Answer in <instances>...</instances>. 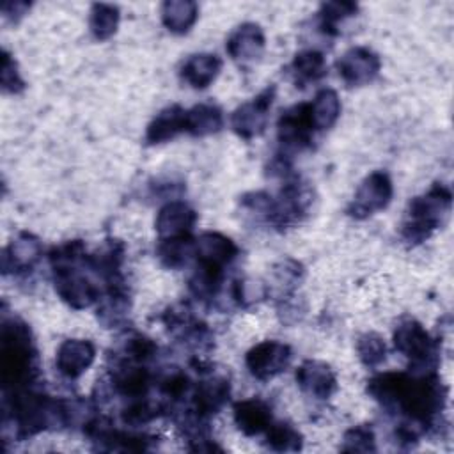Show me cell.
<instances>
[{
	"label": "cell",
	"mask_w": 454,
	"mask_h": 454,
	"mask_svg": "<svg viewBox=\"0 0 454 454\" xmlns=\"http://www.w3.org/2000/svg\"><path fill=\"white\" fill-rule=\"evenodd\" d=\"M367 392L388 411L406 417L404 424L419 433L438 422L445 403L447 388L434 372H383L374 376Z\"/></svg>",
	"instance_id": "cell-1"
},
{
	"label": "cell",
	"mask_w": 454,
	"mask_h": 454,
	"mask_svg": "<svg viewBox=\"0 0 454 454\" xmlns=\"http://www.w3.org/2000/svg\"><path fill=\"white\" fill-rule=\"evenodd\" d=\"M0 340V367L4 392L30 387L37 376V353L34 348L28 325L18 317L4 319Z\"/></svg>",
	"instance_id": "cell-2"
},
{
	"label": "cell",
	"mask_w": 454,
	"mask_h": 454,
	"mask_svg": "<svg viewBox=\"0 0 454 454\" xmlns=\"http://www.w3.org/2000/svg\"><path fill=\"white\" fill-rule=\"evenodd\" d=\"M452 204V193L447 184L434 183L426 193L411 199L401 225V236L408 245H419L429 239L445 222Z\"/></svg>",
	"instance_id": "cell-3"
},
{
	"label": "cell",
	"mask_w": 454,
	"mask_h": 454,
	"mask_svg": "<svg viewBox=\"0 0 454 454\" xmlns=\"http://www.w3.org/2000/svg\"><path fill=\"white\" fill-rule=\"evenodd\" d=\"M394 348L410 360L411 372H434L438 365V344L413 317L403 319L392 335Z\"/></svg>",
	"instance_id": "cell-4"
},
{
	"label": "cell",
	"mask_w": 454,
	"mask_h": 454,
	"mask_svg": "<svg viewBox=\"0 0 454 454\" xmlns=\"http://www.w3.org/2000/svg\"><path fill=\"white\" fill-rule=\"evenodd\" d=\"M238 252L239 248L231 238L220 232L206 231L193 241V257L197 261L195 270L216 278H223L225 268L238 257Z\"/></svg>",
	"instance_id": "cell-5"
},
{
	"label": "cell",
	"mask_w": 454,
	"mask_h": 454,
	"mask_svg": "<svg viewBox=\"0 0 454 454\" xmlns=\"http://www.w3.org/2000/svg\"><path fill=\"white\" fill-rule=\"evenodd\" d=\"M394 195L392 179L385 170L371 172L356 188L346 213L356 220H365L371 215L385 209Z\"/></svg>",
	"instance_id": "cell-6"
},
{
	"label": "cell",
	"mask_w": 454,
	"mask_h": 454,
	"mask_svg": "<svg viewBox=\"0 0 454 454\" xmlns=\"http://www.w3.org/2000/svg\"><path fill=\"white\" fill-rule=\"evenodd\" d=\"M275 94H277V89L273 85H268L255 98L239 105L232 112L231 126H232V131L239 138L252 140L264 133V129L268 126V115H270Z\"/></svg>",
	"instance_id": "cell-7"
},
{
	"label": "cell",
	"mask_w": 454,
	"mask_h": 454,
	"mask_svg": "<svg viewBox=\"0 0 454 454\" xmlns=\"http://www.w3.org/2000/svg\"><path fill=\"white\" fill-rule=\"evenodd\" d=\"M293 360L291 346L280 340H262L250 348L245 355L248 372L261 381L273 380L282 374Z\"/></svg>",
	"instance_id": "cell-8"
},
{
	"label": "cell",
	"mask_w": 454,
	"mask_h": 454,
	"mask_svg": "<svg viewBox=\"0 0 454 454\" xmlns=\"http://www.w3.org/2000/svg\"><path fill=\"white\" fill-rule=\"evenodd\" d=\"M314 128L309 119L307 103L293 105L284 110L277 122V138L282 147V156L300 153L312 142Z\"/></svg>",
	"instance_id": "cell-9"
},
{
	"label": "cell",
	"mask_w": 454,
	"mask_h": 454,
	"mask_svg": "<svg viewBox=\"0 0 454 454\" xmlns=\"http://www.w3.org/2000/svg\"><path fill=\"white\" fill-rule=\"evenodd\" d=\"M53 282H55L57 294L71 309L82 310L99 301L98 286L87 275H83L78 268L55 270Z\"/></svg>",
	"instance_id": "cell-10"
},
{
	"label": "cell",
	"mask_w": 454,
	"mask_h": 454,
	"mask_svg": "<svg viewBox=\"0 0 454 454\" xmlns=\"http://www.w3.org/2000/svg\"><path fill=\"white\" fill-rule=\"evenodd\" d=\"M380 69L381 59L367 46H353L337 60L339 76L349 87L371 83L378 76Z\"/></svg>",
	"instance_id": "cell-11"
},
{
	"label": "cell",
	"mask_w": 454,
	"mask_h": 454,
	"mask_svg": "<svg viewBox=\"0 0 454 454\" xmlns=\"http://www.w3.org/2000/svg\"><path fill=\"white\" fill-rule=\"evenodd\" d=\"M110 380L114 390L129 399L145 397L153 385V374L149 372L145 364H138L121 356H117L115 365L112 367Z\"/></svg>",
	"instance_id": "cell-12"
},
{
	"label": "cell",
	"mask_w": 454,
	"mask_h": 454,
	"mask_svg": "<svg viewBox=\"0 0 454 454\" xmlns=\"http://www.w3.org/2000/svg\"><path fill=\"white\" fill-rule=\"evenodd\" d=\"M197 223V213L192 206L183 200H168L163 204L156 215L154 229L160 239L186 238Z\"/></svg>",
	"instance_id": "cell-13"
},
{
	"label": "cell",
	"mask_w": 454,
	"mask_h": 454,
	"mask_svg": "<svg viewBox=\"0 0 454 454\" xmlns=\"http://www.w3.org/2000/svg\"><path fill=\"white\" fill-rule=\"evenodd\" d=\"M294 378L300 390L314 399H328L337 390V376L333 369L321 360H305L296 369Z\"/></svg>",
	"instance_id": "cell-14"
},
{
	"label": "cell",
	"mask_w": 454,
	"mask_h": 454,
	"mask_svg": "<svg viewBox=\"0 0 454 454\" xmlns=\"http://www.w3.org/2000/svg\"><path fill=\"white\" fill-rule=\"evenodd\" d=\"M96 348L87 339H67L64 340L55 356L59 372L67 380L80 378L94 362Z\"/></svg>",
	"instance_id": "cell-15"
},
{
	"label": "cell",
	"mask_w": 454,
	"mask_h": 454,
	"mask_svg": "<svg viewBox=\"0 0 454 454\" xmlns=\"http://www.w3.org/2000/svg\"><path fill=\"white\" fill-rule=\"evenodd\" d=\"M266 37L257 23L247 21L238 25L225 41V50L232 60L250 62L262 55Z\"/></svg>",
	"instance_id": "cell-16"
},
{
	"label": "cell",
	"mask_w": 454,
	"mask_h": 454,
	"mask_svg": "<svg viewBox=\"0 0 454 454\" xmlns=\"http://www.w3.org/2000/svg\"><path fill=\"white\" fill-rule=\"evenodd\" d=\"M231 397V383L223 376H207L192 392V408L204 419L218 413Z\"/></svg>",
	"instance_id": "cell-17"
},
{
	"label": "cell",
	"mask_w": 454,
	"mask_h": 454,
	"mask_svg": "<svg viewBox=\"0 0 454 454\" xmlns=\"http://www.w3.org/2000/svg\"><path fill=\"white\" fill-rule=\"evenodd\" d=\"M43 245L37 236L30 232H20L2 254L4 273H18L30 270L41 257Z\"/></svg>",
	"instance_id": "cell-18"
},
{
	"label": "cell",
	"mask_w": 454,
	"mask_h": 454,
	"mask_svg": "<svg viewBox=\"0 0 454 454\" xmlns=\"http://www.w3.org/2000/svg\"><path fill=\"white\" fill-rule=\"evenodd\" d=\"M232 417L236 427L245 436H257L261 433H266V429L273 422L271 406L261 397L238 401L232 408Z\"/></svg>",
	"instance_id": "cell-19"
},
{
	"label": "cell",
	"mask_w": 454,
	"mask_h": 454,
	"mask_svg": "<svg viewBox=\"0 0 454 454\" xmlns=\"http://www.w3.org/2000/svg\"><path fill=\"white\" fill-rule=\"evenodd\" d=\"M186 131V110L179 105H170L158 112L145 129V142L149 145L163 144Z\"/></svg>",
	"instance_id": "cell-20"
},
{
	"label": "cell",
	"mask_w": 454,
	"mask_h": 454,
	"mask_svg": "<svg viewBox=\"0 0 454 454\" xmlns=\"http://www.w3.org/2000/svg\"><path fill=\"white\" fill-rule=\"evenodd\" d=\"M222 71V60L215 53H195L181 67V78L193 89L209 87Z\"/></svg>",
	"instance_id": "cell-21"
},
{
	"label": "cell",
	"mask_w": 454,
	"mask_h": 454,
	"mask_svg": "<svg viewBox=\"0 0 454 454\" xmlns=\"http://www.w3.org/2000/svg\"><path fill=\"white\" fill-rule=\"evenodd\" d=\"M129 309H131V301L126 289L121 284H115L108 287L103 298H99L96 316L105 328H115L128 319Z\"/></svg>",
	"instance_id": "cell-22"
},
{
	"label": "cell",
	"mask_w": 454,
	"mask_h": 454,
	"mask_svg": "<svg viewBox=\"0 0 454 454\" xmlns=\"http://www.w3.org/2000/svg\"><path fill=\"white\" fill-rule=\"evenodd\" d=\"M309 119L314 131L332 128L340 115V99L333 89H321L310 103H307Z\"/></svg>",
	"instance_id": "cell-23"
},
{
	"label": "cell",
	"mask_w": 454,
	"mask_h": 454,
	"mask_svg": "<svg viewBox=\"0 0 454 454\" xmlns=\"http://www.w3.org/2000/svg\"><path fill=\"white\" fill-rule=\"evenodd\" d=\"M223 128V112L211 103H199L186 110V131L192 137H207Z\"/></svg>",
	"instance_id": "cell-24"
},
{
	"label": "cell",
	"mask_w": 454,
	"mask_h": 454,
	"mask_svg": "<svg viewBox=\"0 0 454 454\" xmlns=\"http://www.w3.org/2000/svg\"><path fill=\"white\" fill-rule=\"evenodd\" d=\"M199 7L190 0H168L161 5V23L172 34H186L197 21Z\"/></svg>",
	"instance_id": "cell-25"
},
{
	"label": "cell",
	"mask_w": 454,
	"mask_h": 454,
	"mask_svg": "<svg viewBox=\"0 0 454 454\" xmlns=\"http://www.w3.org/2000/svg\"><path fill=\"white\" fill-rule=\"evenodd\" d=\"M303 278V266L294 259H282L277 262L271 270L270 284H266L268 293H277L278 298L287 300L294 293V289L300 286Z\"/></svg>",
	"instance_id": "cell-26"
},
{
	"label": "cell",
	"mask_w": 454,
	"mask_h": 454,
	"mask_svg": "<svg viewBox=\"0 0 454 454\" xmlns=\"http://www.w3.org/2000/svg\"><path fill=\"white\" fill-rule=\"evenodd\" d=\"M291 73L294 76V83L300 87L321 80L326 74L325 55L312 48L298 51L291 62Z\"/></svg>",
	"instance_id": "cell-27"
},
{
	"label": "cell",
	"mask_w": 454,
	"mask_h": 454,
	"mask_svg": "<svg viewBox=\"0 0 454 454\" xmlns=\"http://www.w3.org/2000/svg\"><path fill=\"white\" fill-rule=\"evenodd\" d=\"M193 241L195 239L192 236L160 239L156 247V255L163 266L170 270H179L193 255Z\"/></svg>",
	"instance_id": "cell-28"
},
{
	"label": "cell",
	"mask_w": 454,
	"mask_h": 454,
	"mask_svg": "<svg viewBox=\"0 0 454 454\" xmlns=\"http://www.w3.org/2000/svg\"><path fill=\"white\" fill-rule=\"evenodd\" d=\"M119 7L112 4H92L89 12V28L98 41L110 39L119 27Z\"/></svg>",
	"instance_id": "cell-29"
},
{
	"label": "cell",
	"mask_w": 454,
	"mask_h": 454,
	"mask_svg": "<svg viewBox=\"0 0 454 454\" xmlns=\"http://www.w3.org/2000/svg\"><path fill=\"white\" fill-rule=\"evenodd\" d=\"M266 443L277 452H296L303 445L301 433L289 422H271L266 429Z\"/></svg>",
	"instance_id": "cell-30"
},
{
	"label": "cell",
	"mask_w": 454,
	"mask_h": 454,
	"mask_svg": "<svg viewBox=\"0 0 454 454\" xmlns=\"http://www.w3.org/2000/svg\"><path fill=\"white\" fill-rule=\"evenodd\" d=\"M163 411H165L163 403L156 404V403H153L145 397H138V399H131V403L122 408L121 420H122L124 426L140 427V426H145V424L153 422Z\"/></svg>",
	"instance_id": "cell-31"
},
{
	"label": "cell",
	"mask_w": 454,
	"mask_h": 454,
	"mask_svg": "<svg viewBox=\"0 0 454 454\" xmlns=\"http://www.w3.org/2000/svg\"><path fill=\"white\" fill-rule=\"evenodd\" d=\"M356 353L365 367L374 369L387 360V344L380 333L365 332L356 340Z\"/></svg>",
	"instance_id": "cell-32"
},
{
	"label": "cell",
	"mask_w": 454,
	"mask_h": 454,
	"mask_svg": "<svg viewBox=\"0 0 454 454\" xmlns=\"http://www.w3.org/2000/svg\"><path fill=\"white\" fill-rule=\"evenodd\" d=\"M160 392L172 406L181 403L183 397H186L192 390V381L184 371L179 367H172V371H167L160 378Z\"/></svg>",
	"instance_id": "cell-33"
},
{
	"label": "cell",
	"mask_w": 454,
	"mask_h": 454,
	"mask_svg": "<svg viewBox=\"0 0 454 454\" xmlns=\"http://www.w3.org/2000/svg\"><path fill=\"white\" fill-rule=\"evenodd\" d=\"M156 351H158V346L154 344L153 339L142 333H129L121 346L119 356L138 362V364H147L154 358Z\"/></svg>",
	"instance_id": "cell-34"
},
{
	"label": "cell",
	"mask_w": 454,
	"mask_h": 454,
	"mask_svg": "<svg viewBox=\"0 0 454 454\" xmlns=\"http://www.w3.org/2000/svg\"><path fill=\"white\" fill-rule=\"evenodd\" d=\"M358 5L355 2H325L319 7V23L328 34L335 32V27L344 20L355 16Z\"/></svg>",
	"instance_id": "cell-35"
},
{
	"label": "cell",
	"mask_w": 454,
	"mask_h": 454,
	"mask_svg": "<svg viewBox=\"0 0 454 454\" xmlns=\"http://www.w3.org/2000/svg\"><path fill=\"white\" fill-rule=\"evenodd\" d=\"M342 452H374L376 436L369 424H358L349 427L342 436Z\"/></svg>",
	"instance_id": "cell-36"
},
{
	"label": "cell",
	"mask_w": 454,
	"mask_h": 454,
	"mask_svg": "<svg viewBox=\"0 0 454 454\" xmlns=\"http://www.w3.org/2000/svg\"><path fill=\"white\" fill-rule=\"evenodd\" d=\"M268 294L266 284L254 278H238L232 286V298L239 307H250Z\"/></svg>",
	"instance_id": "cell-37"
},
{
	"label": "cell",
	"mask_w": 454,
	"mask_h": 454,
	"mask_svg": "<svg viewBox=\"0 0 454 454\" xmlns=\"http://www.w3.org/2000/svg\"><path fill=\"white\" fill-rule=\"evenodd\" d=\"M0 82H2L4 92H9V94H18V92H21L25 89V82H23L20 71H18L16 60L7 51H4Z\"/></svg>",
	"instance_id": "cell-38"
},
{
	"label": "cell",
	"mask_w": 454,
	"mask_h": 454,
	"mask_svg": "<svg viewBox=\"0 0 454 454\" xmlns=\"http://www.w3.org/2000/svg\"><path fill=\"white\" fill-rule=\"evenodd\" d=\"M28 9H30V4H27V2H5V4H2L4 16L12 18L14 21H18V18L25 16Z\"/></svg>",
	"instance_id": "cell-39"
}]
</instances>
